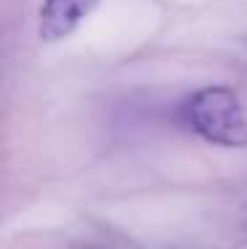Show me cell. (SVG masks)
<instances>
[{
  "label": "cell",
  "instance_id": "cell-2",
  "mask_svg": "<svg viewBox=\"0 0 247 249\" xmlns=\"http://www.w3.org/2000/svg\"><path fill=\"white\" fill-rule=\"evenodd\" d=\"M96 8L98 0H43L38 8V37L43 43L67 40Z\"/></svg>",
  "mask_w": 247,
  "mask_h": 249
},
{
  "label": "cell",
  "instance_id": "cell-1",
  "mask_svg": "<svg viewBox=\"0 0 247 249\" xmlns=\"http://www.w3.org/2000/svg\"><path fill=\"white\" fill-rule=\"evenodd\" d=\"M178 124L218 149H247V111L228 85H202L178 104Z\"/></svg>",
  "mask_w": 247,
  "mask_h": 249
}]
</instances>
